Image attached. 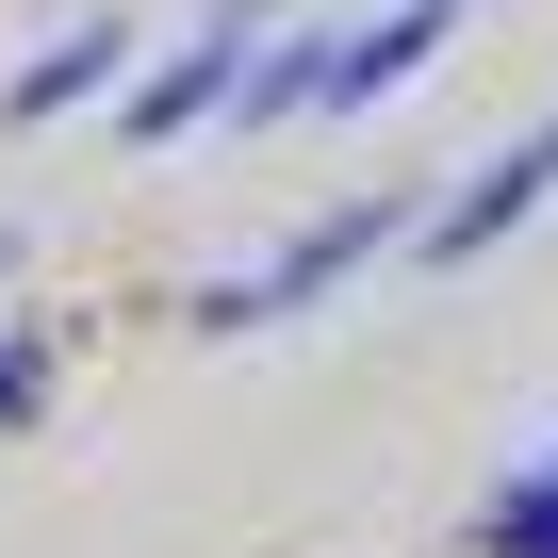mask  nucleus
<instances>
[{"label":"nucleus","instance_id":"1","mask_svg":"<svg viewBox=\"0 0 558 558\" xmlns=\"http://www.w3.org/2000/svg\"><path fill=\"white\" fill-rule=\"evenodd\" d=\"M411 214H427V181H378V197H345V214H313V230H279L263 263H214L197 296H181V329H197V345H246V329H296V313L362 296L378 263H411Z\"/></svg>","mask_w":558,"mask_h":558},{"label":"nucleus","instance_id":"6","mask_svg":"<svg viewBox=\"0 0 558 558\" xmlns=\"http://www.w3.org/2000/svg\"><path fill=\"white\" fill-rule=\"evenodd\" d=\"M476 558H558V444L493 476V509H476Z\"/></svg>","mask_w":558,"mask_h":558},{"label":"nucleus","instance_id":"8","mask_svg":"<svg viewBox=\"0 0 558 558\" xmlns=\"http://www.w3.org/2000/svg\"><path fill=\"white\" fill-rule=\"evenodd\" d=\"M279 17H296V0H214V34H230V50H263Z\"/></svg>","mask_w":558,"mask_h":558},{"label":"nucleus","instance_id":"2","mask_svg":"<svg viewBox=\"0 0 558 558\" xmlns=\"http://www.w3.org/2000/svg\"><path fill=\"white\" fill-rule=\"evenodd\" d=\"M542 214H558V99H542L493 165H460V181L411 214V263H493V246H509V230H542Z\"/></svg>","mask_w":558,"mask_h":558},{"label":"nucleus","instance_id":"5","mask_svg":"<svg viewBox=\"0 0 558 558\" xmlns=\"http://www.w3.org/2000/svg\"><path fill=\"white\" fill-rule=\"evenodd\" d=\"M230 66H246V50H230L214 17H197L181 50H132V83H116V148H197L214 99H230Z\"/></svg>","mask_w":558,"mask_h":558},{"label":"nucleus","instance_id":"7","mask_svg":"<svg viewBox=\"0 0 558 558\" xmlns=\"http://www.w3.org/2000/svg\"><path fill=\"white\" fill-rule=\"evenodd\" d=\"M34 411H50V345H34V329H0V444H17Z\"/></svg>","mask_w":558,"mask_h":558},{"label":"nucleus","instance_id":"4","mask_svg":"<svg viewBox=\"0 0 558 558\" xmlns=\"http://www.w3.org/2000/svg\"><path fill=\"white\" fill-rule=\"evenodd\" d=\"M132 17H116V0H83V17H50L17 66H0V132H66V116H99L116 83H132Z\"/></svg>","mask_w":558,"mask_h":558},{"label":"nucleus","instance_id":"3","mask_svg":"<svg viewBox=\"0 0 558 558\" xmlns=\"http://www.w3.org/2000/svg\"><path fill=\"white\" fill-rule=\"evenodd\" d=\"M460 34H476V0H378V17H329L313 116H378V99H411V83H427Z\"/></svg>","mask_w":558,"mask_h":558}]
</instances>
